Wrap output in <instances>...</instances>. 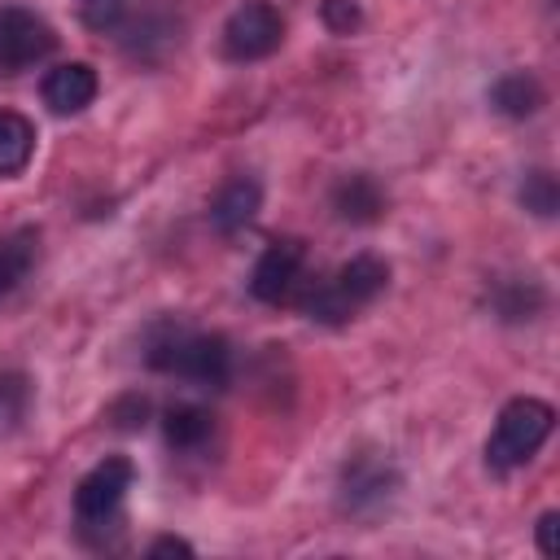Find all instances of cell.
Instances as JSON below:
<instances>
[{"label":"cell","instance_id":"6da1fadb","mask_svg":"<svg viewBox=\"0 0 560 560\" xmlns=\"http://www.w3.org/2000/svg\"><path fill=\"white\" fill-rule=\"evenodd\" d=\"M158 372H175L184 381H197L206 389H219L232 372V350L219 332H188L175 324H162L149 337V354H144Z\"/></svg>","mask_w":560,"mask_h":560},{"label":"cell","instance_id":"ba28073f","mask_svg":"<svg viewBox=\"0 0 560 560\" xmlns=\"http://www.w3.org/2000/svg\"><path fill=\"white\" fill-rule=\"evenodd\" d=\"M96 101V70L88 61H66L44 74V105L52 114H79Z\"/></svg>","mask_w":560,"mask_h":560},{"label":"cell","instance_id":"5b68a950","mask_svg":"<svg viewBox=\"0 0 560 560\" xmlns=\"http://www.w3.org/2000/svg\"><path fill=\"white\" fill-rule=\"evenodd\" d=\"M52 48H57V35L35 9L0 4V70L4 74H18V70L44 61Z\"/></svg>","mask_w":560,"mask_h":560},{"label":"cell","instance_id":"52a82bcc","mask_svg":"<svg viewBox=\"0 0 560 560\" xmlns=\"http://www.w3.org/2000/svg\"><path fill=\"white\" fill-rule=\"evenodd\" d=\"M298 271H302V245L298 241H276L254 262L249 289H254L258 302H284L293 293V284H298Z\"/></svg>","mask_w":560,"mask_h":560},{"label":"cell","instance_id":"5bb4252c","mask_svg":"<svg viewBox=\"0 0 560 560\" xmlns=\"http://www.w3.org/2000/svg\"><path fill=\"white\" fill-rule=\"evenodd\" d=\"M162 424H166V442L171 446H184V451H192V446H201L210 438V416L201 407H192V402L171 407L162 416Z\"/></svg>","mask_w":560,"mask_h":560},{"label":"cell","instance_id":"3957f363","mask_svg":"<svg viewBox=\"0 0 560 560\" xmlns=\"http://www.w3.org/2000/svg\"><path fill=\"white\" fill-rule=\"evenodd\" d=\"M389 280V267L376 258V254H359L350 258L328 284H319L311 298H306V315L319 319V324H341L350 319L354 311H363Z\"/></svg>","mask_w":560,"mask_h":560},{"label":"cell","instance_id":"4fadbf2b","mask_svg":"<svg viewBox=\"0 0 560 560\" xmlns=\"http://www.w3.org/2000/svg\"><path fill=\"white\" fill-rule=\"evenodd\" d=\"M35 245H39V232L35 228H18L13 236L0 241V302L26 280V271L35 267Z\"/></svg>","mask_w":560,"mask_h":560},{"label":"cell","instance_id":"44dd1931","mask_svg":"<svg viewBox=\"0 0 560 560\" xmlns=\"http://www.w3.org/2000/svg\"><path fill=\"white\" fill-rule=\"evenodd\" d=\"M162 556H192V547H188L184 538H158V542L149 547V560H162Z\"/></svg>","mask_w":560,"mask_h":560},{"label":"cell","instance_id":"277c9868","mask_svg":"<svg viewBox=\"0 0 560 560\" xmlns=\"http://www.w3.org/2000/svg\"><path fill=\"white\" fill-rule=\"evenodd\" d=\"M280 39H284V18L267 0H245L241 9H232L228 26H223V48L232 61L271 57L280 48Z\"/></svg>","mask_w":560,"mask_h":560},{"label":"cell","instance_id":"2e32d148","mask_svg":"<svg viewBox=\"0 0 560 560\" xmlns=\"http://www.w3.org/2000/svg\"><path fill=\"white\" fill-rule=\"evenodd\" d=\"M521 206H525L529 214H538V219H551V214H556L560 188H556L551 171H529V175H525V184H521Z\"/></svg>","mask_w":560,"mask_h":560},{"label":"cell","instance_id":"30bf717a","mask_svg":"<svg viewBox=\"0 0 560 560\" xmlns=\"http://www.w3.org/2000/svg\"><path fill=\"white\" fill-rule=\"evenodd\" d=\"M258 201H262V188L241 175V179H232V184L219 188V197L210 206V219H214L219 232H236V228H245L258 214Z\"/></svg>","mask_w":560,"mask_h":560},{"label":"cell","instance_id":"d6986e66","mask_svg":"<svg viewBox=\"0 0 560 560\" xmlns=\"http://www.w3.org/2000/svg\"><path fill=\"white\" fill-rule=\"evenodd\" d=\"M144 416H149V398H140V394H127V398H118L109 407V420H118L122 429H140Z\"/></svg>","mask_w":560,"mask_h":560},{"label":"cell","instance_id":"7a4b0ae2","mask_svg":"<svg viewBox=\"0 0 560 560\" xmlns=\"http://www.w3.org/2000/svg\"><path fill=\"white\" fill-rule=\"evenodd\" d=\"M551 424H556L551 402L529 398V394H525V398H512V402L499 411V420H494V433H490V442H486V464L499 468V472H508V468L534 459L538 446L551 438Z\"/></svg>","mask_w":560,"mask_h":560},{"label":"cell","instance_id":"9c48e42d","mask_svg":"<svg viewBox=\"0 0 560 560\" xmlns=\"http://www.w3.org/2000/svg\"><path fill=\"white\" fill-rule=\"evenodd\" d=\"M332 210H337L346 223H372V219H381L385 197H381V188H376L372 175H346V179L332 188Z\"/></svg>","mask_w":560,"mask_h":560},{"label":"cell","instance_id":"8992f818","mask_svg":"<svg viewBox=\"0 0 560 560\" xmlns=\"http://www.w3.org/2000/svg\"><path fill=\"white\" fill-rule=\"evenodd\" d=\"M131 481H136L131 459H122V455L101 459V464L79 481V490H74V512H79V521H88V525L109 521V516L118 512V503L127 499Z\"/></svg>","mask_w":560,"mask_h":560},{"label":"cell","instance_id":"8fae6325","mask_svg":"<svg viewBox=\"0 0 560 560\" xmlns=\"http://www.w3.org/2000/svg\"><path fill=\"white\" fill-rule=\"evenodd\" d=\"M490 101H494V109L508 114V118H529V114H538V105H542V83H538L529 70H512V74H503V79L490 88Z\"/></svg>","mask_w":560,"mask_h":560},{"label":"cell","instance_id":"e0dca14e","mask_svg":"<svg viewBox=\"0 0 560 560\" xmlns=\"http://www.w3.org/2000/svg\"><path fill=\"white\" fill-rule=\"evenodd\" d=\"M127 13V0H79V22L88 31H114Z\"/></svg>","mask_w":560,"mask_h":560},{"label":"cell","instance_id":"ffe728a7","mask_svg":"<svg viewBox=\"0 0 560 560\" xmlns=\"http://www.w3.org/2000/svg\"><path fill=\"white\" fill-rule=\"evenodd\" d=\"M538 547H542V556L560 551V512H542L538 516Z\"/></svg>","mask_w":560,"mask_h":560},{"label":"cell","instance_id":"ac0fdd59","mask_svg":"<svg viewBox=\"0 0 560 560\" xmlns=\"http://www.w3.org/2000/svg\"><path fill=\"white\" fill-rule=\"evenodd\" d=\"M324 22H328V31L350 35L359 26V4L354 0H324Z\"/></svg>","mask_w":560,"mask_h":560},{"label":"cell","instance_id":"9a60e30c","mask_svg":"<svg viewBox=\"0 0 560 560\" xmlns=\"http://www.w3.org/2000/svg\"><path fill=\"white\" fill-rule=\"evenodd\" d=\"M385 486H389V472L381 464H372V459H359L354 468H346V499L354 508H363L368 499H385L389 494Z\"/></svg>","mask_w":560,"mask_h":560},{"label":"cell","instance_id":"7c38bea8","mask_svg":"<svg viewBox=\"0 0 560 560\" xmlns=\"http://www.w3.org/2000/svg\"><path fill=\"white\" fill-rule=\"evenodd\" d=\"M35 153V127L31 118L0 109V175H22Z\"/></svg>","mask_w":560,"mask_h":560}]
</instances>
